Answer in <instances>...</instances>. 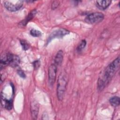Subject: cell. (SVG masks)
I'll return each mask as SVG.
<instances>
[{
  "label": "cell",
  "mask_w": 120,
  "mask_h": 120,
  "mask_svg": "<svg viewBox=\"0 0 120 120\" xmlns=\"http://www.w3.org/2000/svg\"><path fill=\"white\" fill-rule=\"evenodd\" d=\"M20 62V59L16 55L14 56V58L12 60V62L11 63L10 65L11 66L14 67H16V66H17L18 65V64Z\"/></svg>",
  "instance_id": "12"
},
{
  "label": "cell",
  "mask_w": 120,
  "mask_h": 120,
  "mask_svg": "<svg viewBox=\"0 0 120 120\" xmlns=\"http://www.w3.org/2000/svg\"><path fill=\"white\" fill-rule=\"evenodd\" d=\"M68 33H69V31L66 29H61L58 30H56L53 32L51 34V35L48 38V40L47 42H49L52 39L56 38H62V37L64 36L67 34H68Z\"/></svg>",
  "instance_id": "6"
},
{
  "label": "cell",
  "mask_w": 120,
  "mask_h": 120,
  "mask_svg": "<svg viewBox=\"0 0 120 120\" xmlns=\"http://www.w3.org/2000/svg\"><path fill=\"white\" fill-rule=\"evenodd\" d=\"M67 77L65 73H62L59 76L57 81V94L60 101H61L63 98L67 84Z\"/></svg>",
  "instance_id": "2"
},
{
  "label": "cell",
  "mask_w": 120,
  "mask_h": 120,
  "mask_svg": "<svg viewBox=\"0 0 120 120\" xmlns=\"http://www.w3.org/2000/svg\"><path fill=\"white\" fill-rule=\"evenodd\" d=\"M120 65V58L118 57L105 68L100 75L98 82V88L102 90L108 84L116 71Z\"/></svg>",
  "instance_id": "1"
},
{
  "label": "cell",
  "mask_w": 120,
  "mask_h": 120,
  "mask_svg": "<svg viewBox=\"0 0 120 120\" xmlns=\"http://www.w3.org/2000/svg\"><path fill=\"white\" fill-rule=\"evenodd\" d=\"M111 2L112 1L110 0H97L96 5L99 9L101 10H105L110 6Z\"/></svg>",
  "instance_id": "8"
},
{
  "label": "cell",
  "mask_w": 120,
  "mask_h": 120,
  "mask_svg": "<svg viewBox=\"0 0 120 120\" xmlns=\"http://www.w3.org/2000/svg\"><path fill=\"white\" fill-rule=\"evenodd\" d=\"M33 67L35 69H38L40 66V61L38 60H35L33 62Z\"/></svg>",
  "instance_id": "16"
},
{
  "label": "cell",
  "mask_w": 120,
  "mask_h": 120,
  "mask_svg": "<svg viewBox=\"0 0 120 120\" xmlns=\"http://www.w3.org/2000/svg\"><path fill=\"white\" fill-rule=\"evenodd\" d=\"M18 74L22 78H25V75L24 73L22 70H18Z\"/></svg>",
  "instance_id": "18"
},
{
  "label": "cell",
  "mask_w": 120,
  "mask_h": 120,
  "mask_svg": "<svg viewBox=\"0 0 120 120\" xmlns=\"http://www.w3.org/2000/svg\"><path fill=\"white\" fill-rule=\"evenodd\" d=\"M36 13H37L36 10H35V9L33 10L29 13V14L28 15L27 17L25 18V19H24L23 21H22V22H21L20 24H21L22 26H25L29 21H30L33 18V17L35 16V15L36 14Z\"/></svg>",
  "instance_id": "10"
},
{
  "label": "cell",
  "mask_w": 120,
  "mask_h": 120,
  "mask_svg": "<svg viewBox=\"0 0 120 120\" xmlns=\"http://www.w3.org/2000/svg\"><path fill=\"white\" fill-rule=\"evenodd\" d=\"M57 73V66L55 64L51 65L48 69V79L50 84L52 85L56 80Z\"/></svg>",
  "instance_id": "5"
},
{
  "label": "cell",
  "mask_w": 120,
  "mask_h": 120,
  "mask_svg": "<svg viewBox=\"0 0 120 120\" xmlns=\"http://www.w3.org/2000/svg\"><path fill=\"white\" fill-rule=\"evenodd\" d=\"M20 43L23 50H27L30 47L29 44L28 43V42L24 40H20Z\"/></svg>",
  "instance_id": "15"
},
{
  "label": "cell",
  "mask_w": 120,
  "mask_h": 120,
  "mask_svg": "<svg viewBox=\"0 0 120 120\" xmlns=\"http://www.w3.org/2000/svg\"><path fill=\"white\" fill-rule=\"evenodd\" d=\"M110 103L111 105L114 107L119 106L120 103V99L119 97L114 96L111 98L110 99Z\"/></svg>",
  "instance_id": "11"
},
{
  "label": "cell",
  "mask_w": 120,
  "mask_h": 120,
  "mask_svg": "<svg viewBox=\"0 0 120 120\" xmlns=\"http://www.w3.org/2000/svg\"><path fill=\"white\" fill-rule=\"evenodd\" d=\"M30 33L31 35L35 37H39L42 35V33L40 31L34 29L31 30L30 31Z\"/></svg>",
  "instance_id": "13"
},
{
  "label": "cell",
  "mask_w": 120,
  "mask_h": 120,
  "mask_svg": "<svg viewBox=\"0 0 120 120\" xmlns=\"http://www.w3.org/2000/svg\"><path fill=\"white\" fill-rule=\"evenodd\" d=\"M5 8L10 12L19 10L23 5V1L20 0H8L3 1Z\"/></svg>",
  "instance_id": "3"
},
{
  "label": "cell",
  "mask_w": 120,
  "mask_h": 120,
  "mask_svg": "<svg viewBox=\"0 0 120 120\" xmlns=\"http://www.w3.org/2000/svg\"><path fill=\"white\" fill-rule=\"evenodd\" d=\"M59 2L58 1H54L52 4V9H54L57 8L58 6L59 5Z\"/></svg>",
  "instance_id": "17"
},
{
  "label": "cell",
  "mask_w": 120,
  "mask_h": 120,
  "mask_svg": "<svg viewBox=\"0 0 120 120\" xmlns=\"http://www.w3.org/2000/svg\"><path fill=\"white\" fill-rule=\"evenodd\" d=\"M104 18V15L101 12H94L88 15L85 18V21L90 24L100 22Z\"/></svg>",
  "instance_id": "4"
},
{
  "label": "cell",
  "mask_w": 120,
  "mask_h": 120,
  "mask_svg": "<svg viewBox=\"0 0 120 120\" xmlns=\"http://www.w3.org/2000/svg\"><path fill=\"white\" fill-rule=\"evenodd\" d=\"M86 41L85 40H82L81 43H80V44L78 46L77 48V51L79 52H80L81 51L84 47L85 46H86Z\"/></svg>",
  "instance_id": "14"
},
{
  "label": "cell",
  "mask_w": 120,
  "mask_h": 120,
  "mask_svg": "<svg viewBox=\"0 0 120 120\" xmlns=\"http://www.w3.org/2000/svg\"><path fill=\"white\" fill-rule=\"evenodd\" d=\"M63 59V52L62 51L60 50L57 53L55 59H54V64L57 66L60 65L62 62Z\"/></svg>",
  "instance_id": "9"
},
{
  "label": "cell",
  "mask_w": 120,
  "mask_h": 120,
  "mask_svg": "<svg viewBox=\"0 0 120 120\" xmlns=\"http://www.w3.org/2000/svg\"><path fill=\"white\" fill-rule=\"evenodd\" d=\"M39 105L36 101H33L31 104V116L33 119H36L38 113Z\"/></svg>",
  "instance_id": "7"
}]
</instances>
